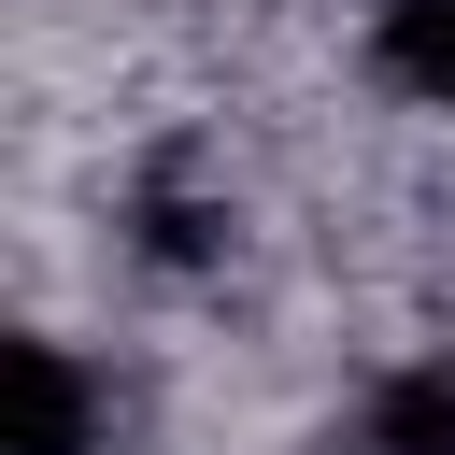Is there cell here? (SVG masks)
<instances>
[{
  "label": "cell",
  "mask_w": 455,
  "mask_h": 455,
  "mask_svg": "<svg viewBox=\"0 0 455 455\" xmlns=\"http://www.w3.org/2000/svg\"><path fill=\"white\" fill-rule=\"evenodd\" d=\"M100 427H114V412H100L85 355H71L57 327H28V341H14V441H0V455H100Z\"/></svg>",
  "instance_id": "6da1fadb"
},
{
  "label": "cell",
  "mask_w": 455,
  "mask_h": 455,
  "mask_svg": "<svg viewBox=\"0 0 455 455\" xmlns=\"http://www.w3.org/2000/svg\"><path fill=\"white\" fill-rule=\"evenodd\" d=\"M355 455H455V355H398L355 398Z\"/></svg>",
  "instance_id": "7a4b0ae2"
},
{
  "label": "cell",
  "mask_w": 455,
  "mask_h": 455,
  "mask_svg": "<svg viewBox=\"0 0 455 455\" xmlns=\"http://www.w3.org/2000/svg\"><path fill=\"white\" fill-rule=\"evenodd\" d=\"M370 71H384V100L455 128V0H384L370 14Z\"/></svg>",
  "instance_id": "3957f363"
}]
</instances>
